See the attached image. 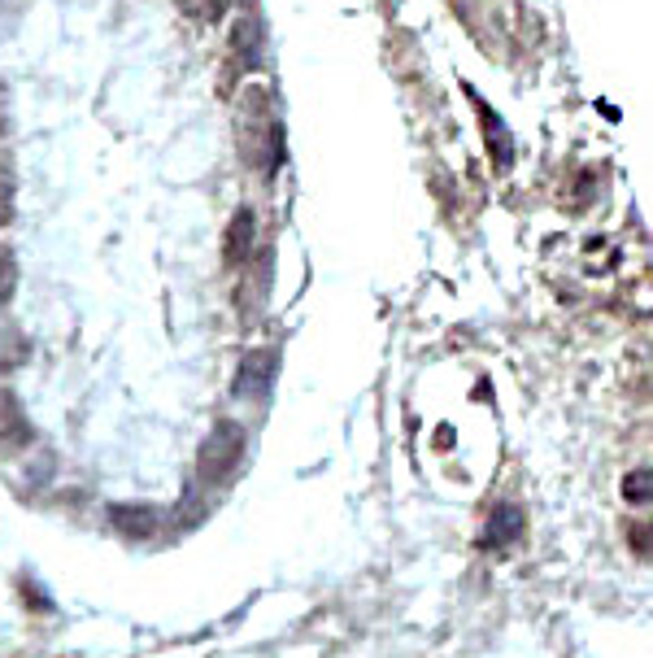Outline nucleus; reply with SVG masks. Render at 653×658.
Wrapping results in <instances>:
<instances>
[{
    "label": "nucleus",
    "instance_id": "f257e3e1",
    "mask_svg": "<svg viewBox=\"0 0 653 658\" xmlns=\"http://www.w3.org/2000/svg\"><path fill=\"white\" fill-rule=\"evenodd\" d=\"M245 454V428L240 423H214L209 441L201 445V475L205 480H227L236 471V462Z\"/></svg>",
    "mask_w": 653,
    "mask_h": 658
},
{
    "label": "nucleus",
    "instance_id": "f03ea898",
    "mask_svg": "<svg viewBox=\"0 0 653 658\" xmlns=\"http://www.w3.org/2000/svg\"><path fill=\"white\" fill-rule=\"evenodd\" d=\"M270 384H275V354L257 350V354L240 362V375H236V393L240 397H266Z\"/></svg>",
    "mask_w": 653,
    "mask_h": 658
},
{
    "label": "nucleus",
    "instance_id": "7ed1b4c3",
    "mask_svg": "<svg viewBox=\"0 0 653 658\" xmlns=\"http://www.w3.org/2000/svg\"><path fill=\"white\" fill-rule=\"evenodd\" d=\"M518 537H523V510L514 507V502H502V507L488 514V528H484L479 546H484V550H505V546H514Z\"/></svg>",
    "mask_w": 653,
    "mask_h": 658
},
{
    "label": "nucleus",
    "instance_id": "20e7f679",
    "mask_svg": "<svg viewBox=\"0 0 653 658\" xmlns=\"http://www.w3.org/2000/svg\"><path fill=\"white\" fill-rule=\"evenodd\" d=\"M479 118L488 122V149H493V157H497V170H509V161H514V145H509V136H505L502 118H497L488 105H479Z\"/></svg>",
    "mask_w": 653,
    "mask_h": 658
},
{
    "label": "nucleus",
    "instance_id": "39448f33",
    "mask_svg": "<svg viewBox=\"0 0 653 658\" xmlns=\"http://www.w3.org/2000/svg\"><path fill=\"white\" fill-rule=\"evenodd\" d=\"M13 209H18V175H13V157L0 153V227L13 223Z\"/></svg>",
    "mask_w": 653,
    "mask_h": 658
},
{
    "label": "nucleus",
    "instance_id": "423d86ee",
    "mask_svg": "<svg viewBox=\"0 0 653 658\" xmlns=\"http://www.w3.org/2000/svg\"><path fill=\"white\" fill-rule=\"evenodd\" d=\"M249 245H253V214L240 209L236 223H231V236H227V257H231V262H245V257H249Z\"/></svg>",
    "mask_w": 653,
    "mask_h": 658
},
{
    "label": "nucleus",
    "instance_id": "0eeeda50",
    "mask_svg": "<svg viewBox=\"0 0 653 658\" xmlns=\"http://www.w3.org/2000/svg\"><path fill=\"white\" fill-rule=\"evenodd\" d=\"M623 498L632 507H653V471H632L623 480Z\"/></svg>",
    "mask_w": 653,
    "mask_h": 658
},
{
    "label": "nucleus",
    "instance_id": "6e6552de",
    "mask_svg": "<svg viewBox=\"0 0 653 658\" xmlns=\"http://www.w3.org/2000/svg\"><path fill=\"white\" fill-rule=\"evenodd\" d=\"M118 528L131 532V537H149L157 528V514L149 507H136V510H118Z\"/></svg>",
    "mask_w": 653,
    "mask_h": 658
},
{
    "label": "nucleus",
    "instance_id": "1a4fd4ad",
    "mask_svg": "<svg viewBox=\"0 0 653 658\" xmlns=\"http://www.w3.org/2000/svg\"><path fill=\"white\" fill-rule=\"evenodd\" d=\"M13 284H18V266H13V254L0 249V305L13 297Z\"/></svg>",
    "mask_w": 653,
    "mask_h": 658
},
{
    "label": "nucleus",
    "instance_id": "9d476101",
    "mask_svg": "<svg viewBox=\"0 0 653 658\" xmlns=\"http://www.w3.org/2000/svg\"><path fill=\"white\" fill-rule=\"evenodd\" d=\"M9 122H13V114H9V88H4V79H0V136L9 131Z\"/></svg>",
    "mask_w": 653,
    "mask_h": 658
}]
</instances>
